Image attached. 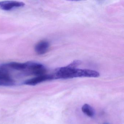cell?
I'll return each mask as SVG.
<instances>
[{"instance_id": "cell-1", "label": "cell", "mask_w": 124, "mask_h": 124, "mask_svg": "<svg viewBox=\"0 0 124 124\" xmlns=\"http://www.w3.org/2000/svg\"><path fill=\"white\" fill-rule=\"evenodd\" d=\"M80 62L75 61L66 67L57 69L54 75V79H67L77 77L97 78L100 74L98 72L88 69H77Z\"/></svg>"}, {"instance_id": "cell-2", "label": "cell", "mask_w": 124, "mask_h": 124, "mask_svg": "<svg viewBox=\"0 0 124 124\" xmlns=\"http://www.w3.org/2000/svg\"><path fill=\"white\" fill-rule=\"evenodd\" d=\"M26 63V69L23 72L25 75H34L36 77L46 74V68L41 64L32 62H28Z\"/></svg>"}, {"instance_id": "cell-3", "label": "cell", "mask_w": 124, "mask_h": 124, "mask_svg": "<svg viewBox=\"0 0 124 124\" xmlns=\"http://www.w3.org/2000/svg\"><path fill=\"white\" fill-rule=\"evenodd\" d=\"M15 81L11 77L10 71L6 64L0 65V86H13Z\"/></svg>"}, {"instance_id": "cell-4", "label": "cell", "mask_w": 124, "mask_h": 124, "mask_svg": "<svg viewBox=\"0 0 124 124\" xmlns=\"http://www.w3.org/2000/svg\"><path fill=\"white\" fill-rule=\"evenodd\" d=\"M25 4L23 2L17 1H4L0 2V9L4 11H10L13 9L23 7Z\"/></svg>"}, {"instance_id": "cell-5", "label": "cell", "mask_w": 124, "mask_h": 124, "mask_svg": "<svg viewBox=\"0 0 124 124\" xmlns=\"http://www.w3.org/2000/svg\"><path fill=\"white\" fill-rule=\"evenodd\" d=\"M54 79L53 75H43L36 76L35 77L27 80L24 82V84L27 85H35L39 83L47 80Z\"/></svg>"}, {"instance_id": "cell-6", "label": "cell", "mask_w": 124, "mask_h": 124, "mask_svg": "<svg viewBox=\"0 0 124 124\" xmlns=\"http://www.w3.org/2000/svg\"><path fill=\"white\" fill-rule=\"evenodd\" d=\"M49 43L46 40H43L39 42L35 47V52L38 55L45 54L47 52L49 49Z\"/></svg>"}, {"instance_id": "cell-7", "label": "cell", "mask_w": 124, "mask_h": 124, "mask_svg": "<svg viewBox=\"0 0 124 124\" xmlns=\"http://www.w3.org/2000/svg\"><path fill=\"white\" fill-rule=\"evenodd\" d=\"M82 110L83 113L90 117H93L94 116L95 114L94 110L90 106L87 104L83 106Z\"/></svg>"}]
</instances>
